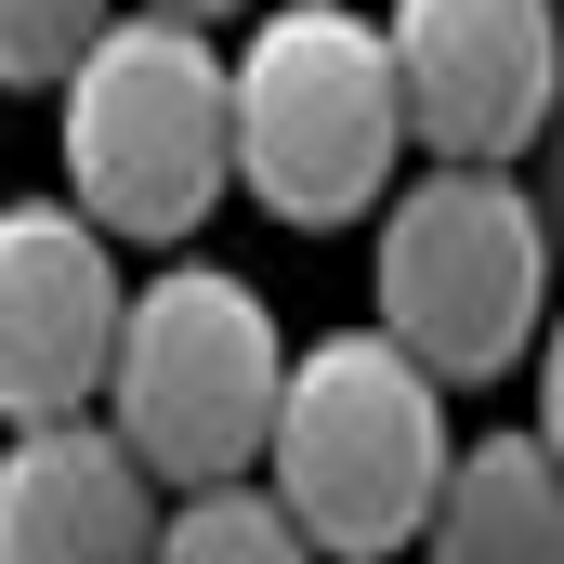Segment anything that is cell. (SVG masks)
Listing matches in <instances>:
<instances>
[{
    "label": "cell",
    "mask_w": 564,
    "mask_h": 564,
    "mask_svg": "<svg viewBox=\"0 0 564 564\" xmlns=\"http://www.w3.org/2000/svg\"><path fill=\"white\" fill-rule=\"evenodd\" d=\"M446 381L381 328H328L276 368V421H263V499L315 539V564H394L433 512L446 473Z\"/></svg>",
    "instance_id": "obj_1"
},
{
    "label": "cell",
    "mask_w": 564,
    "mask_h": 564,
    "mask_svg": "<svg viewBox=\"0 0 564 564\" xmlns=\"http://www.w3.org/2000/svg\"><path fill=\"white\" fill-rule=\"evenodd\" d=\"M381 263H368V328L408 341L446 394H486L539 355L552 315V224L512 158H433L421 184H381Z\"/></svg>",
    "instance_id": "obj_2"
},
{
    "label": "cell",
    "mask_w": 564,
    "mask_h": 564,
    "mask_svg": "<svg viewBox=\"0 0 564 564\" xmlns=\"http://www.w3.org/2000/svg\"><path fill=\"white\" fill-rule=\"evenodd\" d=\"M53 93H66L53 106L66 119V210H93L106 237L184 250L237 197V158H224V40L210 26L119 0Z\"/></svg>",
    "instance_id": "obj_3"
},
{
    "label": "cell",
    "mask_w": 564,
    "mask_h": 564,
    "mask_svg": "<svg viewBox=\"0 0 564 564\" xmlns=\"http://www.w3.org/2000/svg\"><path fill=\"white\" fill-rule=\"evenodd\" d=\"M224 158L302 237L381 210V184L408 158L381 13H355V0H276V13H250V40L224 53Z\"/></svg>",
    "instance_id": "obj_4"
},
{
    "label": "cell",
    "mask_w": 564,
    "mask_h": 564,
    "mask_svg": "<svg viewBox=\"0 0 564 564\" xmlns=\"http://www.w3.org/2000/svg\"><path fill=\"white\" fill-rule=\"evenodd\" d=\"M276 315L237 263H158L144 289H119V341H106V381H93V421L132 446L171 486H224L263 459V421H276Z\"/></svg>",
    "instance_id": "obj_5"
},
{
    "label": "cell",
    "mask_w": 564,
    "mask_h": 564,
    "mask_svg": "<svg viewBox=\"0 0 564 564\" xmlns=\"http://www.w3.org/2000/svg\"><path fill=\"white\" fill-rule=\"evenodd\" d=\"M381 66H394L408 144L525 158L552 132V93H564V13L552 0H394L381 13Z\"/></svg>",
    "instance_id": "obj_6"
},
{
    "label": "cell",
    "mask_w": 564,
    "mask_h": 564,
    "mask_svg": "<svg viewBox=\"0 0 564 564\" xmlns=\"http://www.w3.org/2000/svg\"><path fill=\"white\" fill-rule=\"evenodd\" d=\"M119 237L66 197H13L0 210V421H66L106 381L119 341Z\"/></svg>",
    "instance_id": "obj_7"
},
{
    "label": "cell",
    "mask_w": 564,
    "mask_h": 564,
    "mask_svg": "<svg viewBox=\"0 0 564 564\" xmlns=\"http://www.w3.org/2000/svg\"><path fill=\"white\" fill-rule=\"evenodd\" d=\"M158 539V473L93 408L13 421L0 446V564H144Z\"/></svg>",
    "instance_id": "obj_8"
},
{
    "label": "cell",
    "mask_w": 564,
    "mask_h": 564,
    "mask_svg": "<svg viewBox=\"0 0 564 564\" xmlns=\"http://www.w3.org/2000/svg\"><path fill=\"white\" fill-rule=\"evenodd\" d=\"M421 564H564V486H552V433L512 421V433H473V446H446V473H433V512Z\"/></svg>",
    "instance_id": "obj_9"
},
{
    "label": "cell",
    "mask_w": 564,
    "mask_h": 564,
    "mask_svg": "<svg viewBox=\"0 0 564 564\" xmlns=\"http://www.w3.org/2000/svg\"><path fill=\"white\" fill-rule=\"evenodd\" d=\"M144 564H315V539L263 499V473H224V486H171L158 499Z\"/></svg>",
    "instance_id": "obj_10"
},
{
    "label": "cell",
    "mask_w": 564,
    "mask_h": 564,
    "mask_svg": "<svg viewBox=\"0 0 564 564\" xmlns=\"http://www.w3.org/2000/svg\"><path fill=\"white\" fill-rule=\"evenodd\" d=\"M119 0H0V93H53Z\"/></svg>",
    "instance_id": "obj_11"
},
{
    "label": "cell",
    "mask_w": 564,
    "mask_h": 564,
    "mask_svg": "<svg viewBox=\"0 0 564 564\" xmlns=\"http://www.w3.org/2000/svg\"><path fill=\"white\" fill-rule=\"evenodd\" d=\"M144 13H184V26H224V13H250V0H144Z\"/></svg>",
    "instance_id": "obj_12"
}]
</instances>
